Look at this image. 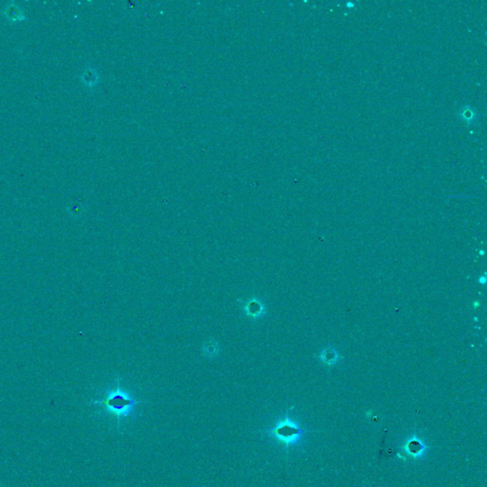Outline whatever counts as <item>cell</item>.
I'll list each match as a JSON object with an SVG mask.
<instances>
[{
	"instance_id": "7a4b0ae2",
	"label": "cell",
	"mask_w": 487,
	"mask_h": 487,
	"mask_svg": "<svg viewBox=\"0 0 487 487\" xmlns=\"http://www.w3.org/2000/svg\"><path fill=\"white\" fill-rule=\"evenodd\" d=\"M267 433L285 445L286 448H289L291 445L299 443L303 435L306 433V430L300 428L287 413L286 418L280 421L272 429L268 430Z\"/></svg>"
},
{
	"instance_id": "6da1fadb",
	"label": "cell",
	"mask_w": 487,
	"mask_h": 487,
	"mask_svg": "<svg viewBox=\"0 0 487 487\" xmlns=\"http://www.w3.org/2000/svg\"><path fill=\"white\" fill-rule=\"evenodd\" d=\"M95 403L102 405L111 414L120 418L128 416L136 404L137 401L130 395L122 390L118 383L116 387L110 391L104 400L95 402Z\"/></svg>"
},
{
	"instance_id": "8992f818",
	"label": "cell",
	"mask_w": 487,
	"mask_h": 487,
	"mask_svg": "<svg viewBox=\"0 0 487 487\" xmlns=\"http://www.w3.org/2000/svg\"><path fill=\"white\" fill-rule=\"evenodd\" d=\"M4 17L12 22L25 20L26 17L21 8L15 2H10L4 8Z\"/></svg>"
},
{
	"instance_id": "ba28073f",
	"label": "cell",
	"mask_w": 487,
	"mask_h": 487,
	"mask_svg": "<svg viewBox=\"0 0 487 487\" xmlns=\"http://www.w3.org/2000/svg\"><path fill=\"white\" fill-rule=\"evenodd\" d=\"M207 344H208L207 346L204 345V349H203L204 350V353H205V355H207V356H212L213 354L215 355L216 350H217V347H216L217 346V343L214 342V341H211V342H207Z\"/></svg>"
},
{
	"instance_id": "3957f363",
	"label": "cell",
	"mask_w": 487,
	"mask_h": 487,
	"mask_svg": "<svg viewBox=\"0 0 487 487\" xmlns=\"http://www.w3.org/2000/svg\"><path fill=\"white\" fill-rule=\"evenodd\" d=\"M427 450V445H425L416 434L409 438L402 446V451L407 457L412 460H417L422 457Z\"/></svg>"
},
{
	"instance_id": "277c9868",
	"label": "cell",
	"mask_w": 487,
	"mask_h": 487,
	"mask_svg": "<svg viewBox=\"0 0 487 487\" xmlns=\"http://www.w3.org/2000/svg\"><path fill=\"white\" fill-rule=\"evenodd\" d=\"M242 308L246 316L251 319H260L265 314V307L264 303L258 298H251L243 303Z\"/></svg>"
},
{
	"instance_id": "9c48e42d",
	"label": "cell",
	"mask_w": 487,
	"mask_h": 487,
	"mask_svg": "<svg viewBox=\"0 0 487 487\" xmlns=\"http://www.w3.org/2000/svg\"><path fill=\"white\" fill-rule=\"evenodd\" d=\"M485 282H486V278H485V276H482V277H479V284H481V285H484V284H485Z\"/></svg>"
},
{
	"instance_id": "52a82bcc",
	"label": "cell",
	"mask_w": 487,
	"mask_h": 487,
	"mask_svg": "<svg viewBox=\"0 0 487 487\" xmlns=\"http://www.w3.org/2000/svg\"><path fill=\"white\" fill-rule=\"evenodd\" d=\"M98 80H99L98 74L96 69L92 67L86 68L81 76L82 83L88 88H94V86L97 85Z\"/></svg>"
},
{
	"instance_id": "5b68a950",
	"label": "cell",
	"mask_w": 487,
	"mask_h": 487,
	"mask_svg": "<svg viewBox=\"0 0 487 487\" xmlns=\"http://www.w3.org/2000/svg\"><path fill=\"white\" fill-rule=\"evenodd\" d=\"M340 359L341 356L339 352L331 346L325 347L319 354V360L326 367H333Z\"/></svg>"
}]
</instances>
